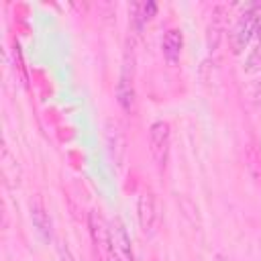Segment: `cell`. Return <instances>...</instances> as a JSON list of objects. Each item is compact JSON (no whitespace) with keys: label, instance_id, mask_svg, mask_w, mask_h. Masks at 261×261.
Returning <instances> with one entry per match:
<instances>
[{"label":"cell","instance_id":"1","mask_svg":"<svg viewBox=\"0 0 261 261\" xmlns=\"http://www.w3.org/2000/svg\"><path fill=\"white\" fill-rule=\"evenodd\" d=\"M259 10H261V2L257 4H251L237 20L234 29H232V51L234 53H241L249 41L261 31L259 29Z\"/></svg>","mask_w":261,"mask_h":261},{"label":"cell","instance_id":"2","mask_svg":"<svg viewBox=\"0 0 261 261\" xmlns=\"http://www.w3.org/2000/svg\"><path fill=\"white\" fill-rule=\"evenodd\" d=\"M137 216H139V226L145 237H153L159 228L161 222V206L157 196L151 190H145L139 196V206H137Z\"/></svg>","mask_w":261,"mask_h":261},{"label":"cell","instance_id":"3","mask_svg":"<svg viewBox=\"0 0 261 261\" xmlns=\"http://www.w3.org/2000/svg\"><path fill=\"white\" fill-rule=\"evenodd\" d=\"M149 145H151V155L159 167V171L165 169L167 157H169V145H171V130L165 120H157L149 128Z\"/></svg>","mask_w":261,"mask_h":261},{"label":"cell","instance_id":"4","mask_svg":"<svg viewBox=\"0 0 261 261\" xmlns=\"http://www.w3.org/2000/svg\"><path fill=\"white\" fill-rule=\"evenodd\" d=\"M133 63H135L133 51L126 49L124 63H122V73H120L118 84H116V100H118V104L124 112H133V108H135V84H133V80H135L133 69L135 67H133Z\"/></svg>","mask_w":261,"mask_h":261},{"label":"cell","instance_id":"5","mask_svg":"<svg viewBox=\"0 0 261 261\" xmlns=\"http://www.w3.org/2000/svg\"><path fill=\"white\" fill-rule=\"evenodd\" d=\"M110 257L112 261H135L130 237L120 218H114L110 222Z\"/></svg>","mask_w":261,"mask_h":261},{"label":"cell","instance_id":"6","mask_svg":"<svg viewBox=\"0 0 261 261\" xmlns=\"http://www.w3.org/2000/svg\"><path fill=\"white\" fill-rule=\"evenodd\" d=\"M88 228L92 234V243L96 253L104 259L106 255H110V224H106L104 216L98 210H92L88 214Z\"/></svg>","mask_w":261,"mask_h":261},{"label":"cell","instance_id":"7","mask_svg":"<svg viewBox=\"0 0 261 261\" xmlns=\"http://www.w3.org/2000/svg\"><path fill=\"white\" fill-rule=\"evenodd\" d=\"M104 139H106V149H108L110 159L116 165H122L124 155H126V137H124V133L116 120H106Z\"/></svg>","mask_w":261,"mask_h":261},{"label":"cell","instance_id":"8","mask_svg":"<svg viewBox=\"0 0 261 261\" xmlns=\"http://www.w3.org/2000/svg\"><path fill=\"white\" fill-rule=\"evenodd\" d=\"M29 210H31L33 226L37 228V232L41 234V239L49 243L51 237H53V222H51V216H49V212H47V208H45L43 198H41V196H35V198L31 200Z\"/></svg>","mask_w":261,"mask_h":261},{"label":"cell","instance_id":"9","mask_svg":"<svg viewBox=\"0 0 261 261\" xmlns=\"http://www.w3.org/2000/svg\"><path fill=\"white\" fill-rule=\"evenodd\" d=\"M184 47V35L179 29H167L161 39V53L169 63H177Z\"/></svg>","mask_w":261,"mask_h":261},{"label":"cell","instance_id":"10","mask_svg":"<svg viewBox=\"0 0 261 261\" xmlns=\"http://www.w3.org/2000/svg\"><path fill=\"white\" fill-rule=\"evenodd\" d=\"M224 16H226V8L222 4L214 6L212 8V20L208 24V49L210 51H216L220 41H222V35H224Z\"/></svg>","mask_w":261,"mask_h":261},{"label":"cell","instance_id":"11","mask_svg":"<svg viewBox=\"0 0 261 261\" xmlns=\"http://www.w3.org/2000/svg\"><path fill=\"white\" fill-rule=\"evenodd\" d=\"M155 12H157V4H155L153 0L133 4L130 14H133V24H135V29H137V31H141V29H143V27H145L153 16H155Z\"/></svg>","mask_w":261,"mask_h":261},{"label":"cell","instance_id":"12","mask_svg":"<svg viewBox=\"0 0 261 261\" xmlns=\"http://www.w3.org/2000/svg\"><path fill=\"white\" fill-rule=\"evenodd\" d=\"M245 159H247V169H249L251 177L261 188V149L255 143H251L245 151Z\"/></svg>","mask_w":261,"mask_h":261},{"label":"cell","instance_id":"13","mask_svg":"<svg viewBox=\"0 0 261 261\" xmlns=\"http://www.w3.org/2000/svg\"><path fill=\"white\" fill-rule=\"evenodd\" d=\"M257 69H261V47H257L247 61V71H257Z\"/></svg>","mask_w":261,"mask_h":261},{"label":"cell","instance_id":"14","mask_svg":"<svg viewBox=\"0 0 261 261\" xmlns=\"http://www.w3.org/2000/svg\"><path fill=\"white\" fill-rule=\"evenodd\" d=\"M212 261H228V259H226V257H224L222 253H216V255L212 257Z\"/></svg>","mask_w":261,"mask_h":261}]
</instances>
